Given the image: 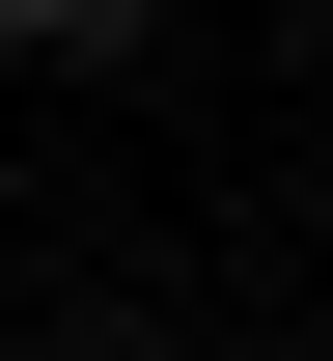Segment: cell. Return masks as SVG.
<instances>
[{
    "label": "cell",
    "mask_w": 333,
    "mask_h": 361,
    "mask_svg": "<svg viewBox=\"0 0 333 361\" xmlns=\"http://www.w3.org/2000/svg\"><path fill=\"white\" fill-rule=\"evenodd\" d=\"M139 28H167V0H0V56H28V84H111Z\"/></svg>",
    "instance_id": "cell-1"
},
{
    "label": "cell",
    "mask_w": 333,
    "mask_h": 361,
    "mask_svg": "<svg viewBox=\"0 0 333 361\" xmlns=\"http://www.w3.org/2000/svg\"><path fill=\"white\" fill-rule=\"evenodd\" d=\"M28 361H167V334H28Z\"/></svg>",
    "instance_id": "cell-2"
}]
</instances>
